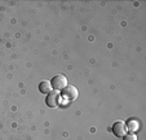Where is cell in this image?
<instances>
[{
    "mask_svg": "<svg viewBox=\"0 0 146 140\" xmlns=\"http://www.w3.org/2000/svg\"><path fill=\"white\" fill-rule=\"evenodd\" d=\"M113 132L115 136L123 137L124 135L128 132V130H127V127H125V123H124V122L119 121V122H115V123L113 125Z\"/></svg>",
    "mask_w": 146,
    "mask_h": 140,
    "instance_id": "4",
    "label": "cell"
},
{
    "mask_svg": "<svg viewBox=\"0 0 146 140\" xmlns=\"http://www.w3.org/2000/svg\"><path fill=\"white\" fill-rule=\"evenodd\" d=\"M125 127H127L128 131H131L132 134H135L136 131H138V129H140V123H138L137 119H128L127 122H125Z\"/></svg>",
    "mask_w": 146,
    "mask_h": 140,
    "instance_id": "5",
    "label": "cell"
},
{
    "mask_svg": "<svg viewBox=\"0 0 146 140\" xmlns=\"http://www.w3.org/2000/svg\"><path fill=\"white\" fill-rule=\"evenodd\" d=\"M50 84H52V88H54V91H62L67 86V78L61 74L54 75V77L52 78Z\"/></svg>",
    "mask_w": 146,
    "mask_h": 140,
    "instance_id": "1",
    "label": "cell"
},
{
    "mask_svg": "<svg viewBox=\"0 0 146 140\" xmlns=\"http://www.w3.org/2000/svg\"><path fill=\"white\" fill-rule=\"evenodd\" d=\"M60 93H58V91H50L49 93H48L47 99H45V104L48 105L49 108H56L60 105Z\"/></svg>",
    "mask_w": 146,
    "mask_h": 140,
    "instance_id": "3",
    "label": "cell"
},
{
    "mask_svg": "<svg viewBox=\"0 0 146 140\" xmlns=\"http://www.w3.org/2000/svg\"><path fill=\"white\" fill-rule=\"evenodd\" d=\"M39 91H40L41 93H49L50 91H52V84H50V82H48V80L40 82V84H39Z\"/></svg>",
    "mask_w": 146,
    "mask_h": 140,
    "instance_id": "6",
    "label": "cell"
},
{
    "mask_svg": "<svg viewBox=\"0 0 146 140\" xmlns=\"http://www.w3.org/2000/svg\"><path fill=\"white\" fill-rule=\"evenodd\" d=\"M123 140H137V136L135 134H125L123 136Z\"/></svg>",
    "mask_w": 146,
    "mask_h": 140,
    "instance_id": "7",
    "label": "cell"
},
{
    "mask_svg": "<svg viewBox=\"0 0 146 140\" xmlns=\"http://www.w3.org/2000/svg\"><path fill=\"white\" fill-rule=\"evenodd\" d=\"M62 96L67 100V101H74L78 99L79 96V91L75 86H66V87L62 90Z\"/></svg>",
    "mask_w": 146,
    "mask_h": 140,
    "instance_id": "2",
    "label": "cell"
}]
</instances>
